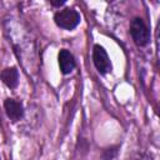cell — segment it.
<instances>
[{"label":"cell","instance_id":"cell-1","mask_svg":"<svg viewBox=\"0 0 160 160\" xmlns=\"http://www.w3.org/2000/svg\"><path fill=\"white\" fill-rule=\"evenodd\" d=\"M81 21V15L72 8H64L54 14V22L64 30H74Z\"/></svg>","mask_w":160,"mask_h":160},{"label":"cell","instance_id":"cell-2","mask_svg":"<svg viewBox=\"0 0 160 160\" xmlns=\"http://www.w3.org/2000/svg\"><path fill=\"white\" fill-rule=\"evenodd\" d=\"M129 32L130 36L132 39V41L135 42V45L144 48L150 42V30L148 28V25L145 24V21L135 16L130 20V28H129Z\"/></svg>","mask_w":160,"mask_h":160},{"label":"cell","instance_id":"cell-3","mask_svg":"<svg viewBox=\"0 0 160 160\" xmlns=\"http://www.w3.org/2000/svg\"><path fill=\"white\" fill-rule=\"evenodd\" d=\"M91 59H92V64H94L95 69L98 70V72L100 75H106V74L111 72L112 65H111L110 58H109L106 50L104 49V46L95 44L92 48Z\"/></svg>","mask_w":160,"mask_h":160},{"label":"cell","instance_id":"cell-4","mask_svg":"<svg viewBox=\"0 0 160 160\" xmlns=\"http://www.w3.org/2000/svg\"><path fill=\"white\" fill-rule=\"evenodd\" d=\"M4 110L6 116L12 121V122H18L20 121L24 115H25V109L24 105L20 100L12 99V98H8L4 101Z\"/></svg>","mask_w":160,"mask_h":160},{"label":"cell","instance_id":"cell-5","mask_svg":"<svg viewBox=\"0 0 160 160\" xmlns=\"http://www.w3.org/2000/svg\"><path fill=\"white\" fill-rule=\"evenodd\" d=\"M58 61H59L60 71L64 75H69L70 72H72V70L76 66L75 58L70 52V50H68V49H61L59 51V54H58Z\"/></svg>","mask_w":160,"mask_h":160},{"label":"cell","instance_id":"cell-6","mask_svg":"<svg viewBox=\"0 0 160 160\" xmlns=\"http://www.w3.org/2000/svg\"><path fill=\"white\" fill-rule=\"evenodd\" d=\"M0 79L1 81L9 88V89H16L19 85V70L15 66L5 68L0 71Z\"/></svg>","mask_w":160,"mask_h":160},{"label":"cell","instance_id":"cell-7","mask_svg":"<svg viewBox=\"0 0 160 160\" xmlns=\"http://www.w3.org/2000/svg\"><path fill=\"white\" fill-rule=\"evenodd\" d=\"M119 149H120V145H111L109 148L102 149L101 160H112V159H115L119 154Z\"/></svg>","mask_w":160,"mask_h":160},{"label":"cell","instance_id":"cell-8","mask_svg":"<svg viewBox=\"0 0 160 160\" xmlns=\"http://www.w3.org/2000/svg\"><path fill=\"white\" fill-rule=\"evenodd\" d=\"M65 2H66L65 0H61V1H59V0H58V1H55V0H50V4H51L52 6H55V8H60V6H62Z\"/></svg>","mask_w":160,"mask_h":160}]
</instances>
